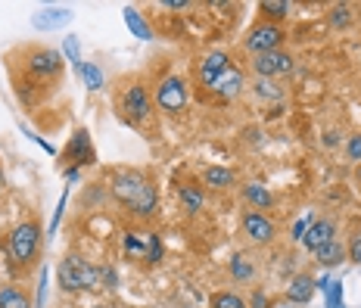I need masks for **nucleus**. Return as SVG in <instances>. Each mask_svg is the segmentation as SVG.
Returning <instances> with one entry per match:
<instances>
[{"instance_id": "obj_17", "label": "nucleus", "mask_w": 361, "mask_h": 308, "mask_svg": "<svg viewBox=\"0 0 361 308\" xmlns=\"http://www.w3.org/2000/svg\"><path fill=\"white\" fill-rule=\"evenodd\" d=\"M312 296H314V281L312 277H305V274L296 277V281L290 283V290H287V299L290 302H299V305H305Z\"/></svg>"}, {"instance_id": "obj_25", "label": "nucleus", "mask_w": 361, "mask_h": 308, "mask_svg": "<svg viewBox=\"0 0 361 308\" xmlns=\"http://www.w3.org/2000/svg\"><path fill=\"white\" fill-rule=\"evenodd\" d=\"M212 308H246V305H243V299H240L237 292H215Z\"/></svg>"}, {"instance_id": "obj_40", "label": "nucleus", "mask_w": 361, "mask_h": 308, "mask_svg": "<svg viewBox=\"0 0 361 308\" xmlns=\"http://www.w3.org/2000/svg\"><path fill=\"white\" fill-rule=\"evenodd\" d=\"M358 178H361V165H358Z\"/></svg>"}, {"instance_id": "obj_37", "label": "nucleus", "mask_w": 361, "mask_h": 308, "mask_svg": "<svg viewBox=\"0 0 361 308\" xmlns=\"http://www.w3.org/2000/svg\"><path fill=\"white\" fill-rule=\"evenodd\" d=\"M336 140H340V137H336V134H330V131L324 134V144H327V147H336Z\"/></svg>"}, {"instance_id": "obj_6", "label": "nucleus", "mask_w": 361, "mask_h": 308, "mask_svg": "<svg viewBox=\"0 0 361 308\" xmlns=\"http://www.w3.org/2000/svg\"><path fill=\"white\" fill-rule=\"evenodd\" d=\"M283 28L277 25V22H259V25L250 28V35H246V50H250L252 56L259 54H271V50H281L283 44Z\"/></svg>"}, {"instance_id": "obj_36", "label": "nucleus", "mask_w": 361, "mask_h": 308, "mask_svg": "<svg viewBox=\"0 0 361 308\" xmlns=\"http://www.w3.org/2000/svg\"><path fill=\"white\" fill-rule=\"evenodd\" d=\"M165 6H169V10H184L187 0H165Z\"/></svg>"}, {"instance_id": "obj_13", "label": "nucleus", "mask_w": 361, "mask_h": 308, "mask_svg": "<svg viewBox=\"0 0 361 308\" xmlns=\"http://www.w3.org/2000/svg\"><path fill=\"white\" fill-rule=\"evenodd\" d=\"M243 230L252 243H271V240H274V224H271L262 212H255V209L243 215Z\"/></svg>"}, {"instance_id": "obj_33", "label": "nucleus", "mask_w": 361, "mask_h": 308, "mask_svg": "<svg viewBox=\"0 0 361 308\" xmlns=\"http://www.w3.org/2000/svg\"><path fill=\"white\" fill-rule=\"evenodd\" d=\"M259 94H262V97H281V91H277V87L271 85L268 78H262V81H259Z\"/></svg>"}, {"instance_id": "obj_24", "label": "nucleus", "mask_w": 361, "mask_h": 308, "mask_svg": "<svg viewBox=\"0 0 361 308\" xmlns=\"http://www.w3.org/2000/svg\"><path fill=\"white\" fill-rule=\"evenodd\" d=\"M259 10H262V16H265V19L274 22V19H283V16H287V13H290V4H287V0H262Z\"/></svg>"}, {"instance_id": "obj_20", "label": "nucleus", "mask_w": 361, "mask_h": 308, "mask_svg": "<svg viewBox=\"0 0 361 308\" xmlns=\"http://www.w3.org/2000/svg\"><path fill=\"white\" fill-rule=\"evenodd\" d=\"M314 255H318V261H321L324 268H334V265H340V261L345 259V250H343L340 243H336V240H330V243L321 246V250L314 252Z\"/></svg>"}, {"instance_id": "obj_21", "label": "nucleus", "mask_w": 361, "mask_h": 308, "mask_svg": "<svg viewBox=\"0 0 361 308\" xmlns=\"http://www.w3.org/2000/svg\"><path fill=\"white\" fill-rule=\"evenodd\" d=\"M125 25L131 28L134 37H140V41H149V37H153V32H149V25L144 22V16H140L137 10H131V6L125 10Z\"/></svg>"}, {"instance_id": "obj_14", "label": "nucleus", "mask_w": 361, "mask_h": 308, "mask_svg": "<svg viewBox=\"0 0 361 308\" xmlns=\"http://www.w3.org/2000/svg\"><path fill=\"white\" fill-rule=\"evenodd\" d=\"M69 19H72V13H69V10H41V13H35L32 25H35V28H41V32H54V28L66 25Z\"/></svg>"}, {"instance_id": "obj_35", "label": "nucleus", "mask_w": 361, "mask_h": 308, "mask_svg": "<svg viewBox=\"0 0 361 308\" xmlns=\"http://www.w3.org/2000/svg\"><path fill=\"white\" fill-rule=\"evenodd\" d=\"M252 308H268V299H265V292H255V296H252Z\"/></svg>"}, {"instance_id": "obj_31", "label": "nucleus", "mask_w": 361, "mask_h": 308, "mask_svg": "<svg viewBox=\"0 0 361 308\" xmlns=\"http://www.w3.org/2000/svg\"><path fill=\"white\" fill-rule=\"evenodd\" d=\"M66 54H69V59L75 66H81V56H78V41L75 37H66Z\"/></svg>"}, {"instance_id": "obj_10", "label": "nucleus", "mask_w": 361, "mask_h": 308, "mask_svg": "<svg viewBox=\"0 0 361 308\" xmlns=\"http://www.w3.org/2000/svg\"><path fill=\"white\" fill-rule=\"evenodd\" d=\"M94 144H90V134L85 128H78V131L69 137V147L63 149V162H72L75 168H81V165H94Z\"/></svg>"}, {"instance_id": "obj_7", "label": "nucleus", "mask_w": 361, "mask_h": 308, "mask_svg": "<svg viewBox=\"0 0 361 308\" xmlns=\"http://www.w3.org/2000/svg\"><path fill=\"white\" fill-rule=\"evenodd\" d=\"M25 66L35 78L54 81V78L63 75V54H59V50H50V47H35L32 54H28Z\"/></svg>"}, {"instance_id": "obj_18", "label": "nucleus", "mask_w": 361, "mask_h": 308, "mask_svg": "<svg viewBox=\"0 0 361 308\" xmlns=\"http://www.w3.org/2000/svg\"><path fill=\"white\" fill-rule=\"evenodd\" d=\"M0 308H32V299L19 287H0Z\"/></svg>"}, {"instance_id": "obj_28", "label": "nucleus", "mask_w": 361, "mask_h": 308, "mask_svg": "<svg viewBox=\"0 0 361 308\" xmlns=\"http://www.w3.org/2000/svg\"><path fill=\"white\" fill-rule=\"evenodd\" d=\"M231 274H234L237 281H250V277H252V265H246L243 255H237V259L231 261Z\"/></svg>"}, {"instance_id": "obj_3", "label": "nucleus", "mask_w": 361, "mask_h": 308, "mask_svg": "<svg viewBox=\"0 0 361 308\" xmlns=\"http://www.w3.org/2000/svg\"><path fill=\"white\" fill-rule=\"evenodd\" d=\"M41 224L37 221H22L13 228L10 234V259L16 261V268H28L41 252Z\"/></svg>"}, {"instance_id": "obj_38", "label": "nucleus", "mask_w": 361, "mask_h": 308, "mask_svg": "<svg viewBox=\"0 0 361 308\" xmlns=\"http://www.w3.org/2000/svg\"><path fill=\"white\" fill-rule=\"evenodd\" d=\"M0 187H4V171H0Z\"/></svg>"}, {"instance_id": "obj_19", "label": "nucleus", "mask_w": 361, "mask_h": 308, "mask_svg": "<svg viewBox=\"0 0 361 308\" xmlns=\"http://www.w3.org/2000/svg\"><path fill=\"white\" fill-rule=\"evenodd\" d=\"M237 175L231 168H221V165H209L206 168V184L215 187V190H224V187H234Z\"/></svg>"}, {"instance_id": "obj_22", "label": "nucleus", "mask_w": 361, "mask_h": 308, "mask_svg": "<svg viewBox=\"0 0 361 308\" xmlns=\"http://www.w3.org/2000/svg\"><path fill=\"white\" fill-rule=\"evenodd\" d=\"M125 252L131 255V259H137V261H144L147 265V234L140 237V234H125Z\"/></svg>"}, {"instance_id": "obj_26", "label": "nucleus", "mask_w": 361, "mask_h": 308, "mask_svg": "<svg viewBox=\"0 0 361 308\" xmlns=\"http://www.w3.org/2000/svg\"><path fill=\"white\" fill-rule=\"evenodd\" d=\"M162 259V240L159 234H147V265H156Z\"/></svg>"}, {"instance_id": "obj_9", "label": "nucleus", "mask_w": 361, "mask_h": 308, "mask_svg": "<svg viewBox=\"0 0 361 308\" xmlns=\"http://www.w3.org/2000/svg\"><path fill=\"white\" fill-rule=\"evenodd\" d=\"M209 94L215 97V100H221V103H231V100H237L240 94H243V72L237 69L234 63L228 66L221 75H218V81L212 87H209Z\"/></svg>"}, {"instance_id": "obj_29", "label": "nucleus", "mask_w": 361, "mask_h": 308, "mask_svg": "<svg viewBox=\"0 0 361 308\" xmlns=\"http://www.w3.org/2000/svg\"><path fill=\"white\" fill-rule=\"evenodd\" d=\"M345 156H349L352 162H361V134L349 137V144H345Z\"/></svg>"}, {"instance_id": "obj_5", "label": "nucleus", "mask_w": 361, "mask_h": 308, "mask_svg": "<svg viewBox=\"0 0 361 308\" xmlns=\"http://www.w3.org/2000/svg\"><path fill=\"white\" fill-rule=\"evenodd\" d=\"M118 112H122V118L128 125H140L144 118H149V112H153V100H149L147 87L144 85L128 87V91L122 94V100H118Z\"/></svg>"}, {"instance_id": "obj_34", "label": "nucleus", "mask_w": 361, "mask_h": 308, "mask_svg": "<svg viewBox=\"0 0 361 308\" xmlns=\"http://www.w3.org/2000/svg\"><path fill=\"white\" fill-rule=\"evenodd\" d=\"M336 16H334V25H345V22H349V10H345V6H336Z\"/></svg>"}, {"instance_id": "obj_32", "label": "nucleus", "mask_w": 361, "mask_h": 308, "mask_svg": "<svg viewBox=\"0 0 361 308\" xmlns=\"http://www.w3.org/2000/svg\"><path fill=\"white\" fill-rule=\"evenodd\" d=\"M308 228H312V215H305V218H299V221H296V228H293V237H296V240H302L305 237V230Z\"/></svg>"}, {"instance_id": "obj_16", "label": "nucleus", "mask_w": 361, "mask_h": 308, "mask_svg": "<svg viewBox=\"0 0 361 308\" xmlns=\"http://www.w3.org/2000/svg\"><path fill=\"white\" fill-rule=\"evenodd\" d=\"M178 197H180V209H184L187 215H197L200 209H202V202H206L202 190H200V187H193V184H184V187H180Z\"/></svg>"}, {"instance_id": "obj_1", "label": "nucleus", "mask_w": 361, "mask_h": 308, "mask_svg": "<svg viewBox=\"0 0 361 308\" xmlns=\"http://www.w3.org/2000/svg\"><path fill=\"white\" fill-rule=\"evenodd\" d=\"M112 197L122 209H128L134 218H153L159 209V193L144 171L122 168L112 175Z\"/></svg>"}, {"instance_id": "obj_27", "label": "nucleus", "mask_w": 361, "mask_h": 308, "mask_svg": "<svg viewBox=\"0 0 361 308\" xmlns=\"http://www.w3.org/2000/svg\"><path fill=\"white\" fill-rule=\"evenodd\" d=\"M324 292H327V308H343V283L340 281H330Z\"/></svg>"}, {"instance_id": "obj_8", "label": "nucleus", "mask_w": 361, "mask_h": 308, "mask_svg": "<svg viewBox=\"0 0 361 308\" xmlns=\"http://www.w3.org/2000/svg\"><path fill=\"white\" fill-rule=\"evenodd\" d=\"M252 72L259 78H281V75L293 72V56L283 54V50H271V54H259L252 59Z\"/></svg>"}, {"instance_id": "obj_4", "label": "nucleus", "mask_w": 361, "mask_h": 308, "mask_svg": "<svg viewBox=\"0 0 361 308\" xmlns=\"http://www.w3.org/2000/svg\"><path fill=\"white\" fill-rule=\"evenodd\" d=\"M187 100H190V87L180 75H169L162 78V85L156 87V106L169 116H178V112L187 109Z\"/></svg>"}, {"instance_id": "obj_11", "label": "nucleus", "mask_w": 361, "mask_h": 308, "mask_svg": "<svg viewBox=\"0 0 361 308\" xmlns=\"http://www.w3.org/2000/svg\"><path fill=\"white\" fill-rule=\"evenodd\" d=\"M228 66H231V56L224 54V50H212V54L202 56L200 66H197V81H200L202 91H209V87L218 81V75L228 69Z\"/></svg>"}, {"instance_id": "obj_15", "label": "nucleus", "mask_w": 361, "mask_h": 308, "mask_svg": "<svg viewBox=\"0 0 361 308\" xmlns=\"http://www.w3.org/2000/svg\"><path fill=\"white\" fill-rule=\"evenodd\" d=\"M243 199L250 202L255 212H262V209H271V206H274V197H271L268 187H262V184H246V187H243Z\"/></svg>"}, {"instance_id": "obj_39", "label": "nucleus", "mask_w": 361, "mask_h": 308, "mask_svg": "<svg viewBox=\"0 0 361 308\" xmlns=\"http://www.w3.org/2000/svg\"><path fill=\"white\" fill-rule=\"evenodd\" d=\"M94 308H109V305H94Z\"/></svg>"}, {"instance_id": "obj_12", "label": "nucleus", "mask_w": 361, "mask_h": 308, "mask_svg": "<svg viewBox=\"0 0 361 308\" xmlns=\"http://www.w3.org/2000/svg\"><path fill=\"white\" fill-rule=\"evenodd\" d=\"M334 237H336V224L330 221V218H321V221H312V228L305 230V237L299 240V243H302L305 250L318 252L321 246H327Z\"/></svg>"}, {"instance_id": "obj_30", "label": "nucleus", "mask_w": 361, "mask_h": 308, "mask_svg": "<svg viewBox=\"0 0 361 308\" xmlns=\"http://www.w3.org/2000/svg\"><path fill=\"white\" fill-rule=\"evenodd\" d=\"M349 259L355 261V265H361V234L352 237V243H349Z\"/></svg>"}, {"instance_id": "obj_23", "label": "nucleus", "mask_w": 361, "mask_h": 308, "mask_svg": "<svg viewBox=\"0 0 361 308\" xmlns=\"http://www.w3.org/2000/svg\"><path fill=\"white\" fill-rule=\"evenodd\" d=\"M78 75H81V81H85L87 91H100V87H103V72L97 69L94 63H81L78 66Z\"/></svg>"}, {"instance_id": "obj_2", "label": "nucleus", "mask_w": 361, "mask_h": 308, "mask_svg": "<svg viewBox=\"0 0 361 308\" xmlns=\"http://www.w3.org/2000/svg\"><path fill=\"white\" fill-rule=\"evenodd\" d=\"M56 281L66 292H81V290H100L103 283V268H94L87 259L69 255L59 261L56 268Z\"/></svg>"}]
</instances>
